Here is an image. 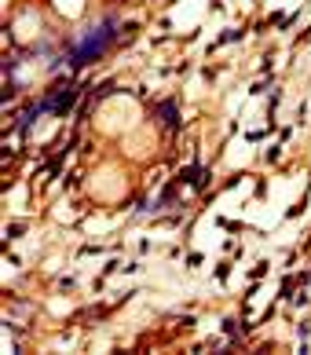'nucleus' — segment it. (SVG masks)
I'll list each match as a JSON object with an SVG mask.
<instances>
[{
	"instance_id": "f257e3e1",
	"label": "nucleus",
	"mask_w": 311,
	"mask_h": 355,
	"mask_svg": "<svg viewBox=\"0 0 311 355\" xmlns=\"http://www.w3.org/2000/svg\"><path fill=\"white\" fill-rule=\"evenodd\" d=\"M103 48H107V33H96L92 41H85L81 48L73 51V62H88V59H96Z\"/></svg>"
}]
</instances>
